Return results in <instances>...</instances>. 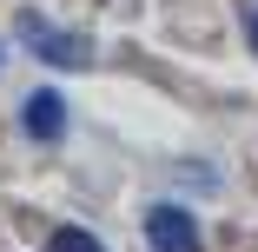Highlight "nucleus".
I'll use <instances>...</instances> for the list:
<instances>
[{"label": "nucleus", "mask_w": 258, "mask_h": 252, "mask_svg": "<svg viewBox=\"0 0 258 252\" xmlns=\"http://www.w3.org/2000/svg\"><path fill=\"white\" fill-rule=\"evenodd\" d=\"M20 40L33 46V54H40L46 67H93V40H86V33H67V27H53L46 14H20Z\"/></svg>", "instance_id": "1"}, {"label": "nucleus", "mask_w": 258, "mask_h": 252, "mask_svg": "<svg viewBox=\"0 0 258 252\" xmlns=\"http://www.w3.org/2000/svg\"><path fill=\"white\" fill-rule=\"evenodd\" d=\"M146 245L152 252H199V219L185 206H152L146 213Z\"/></svg>", "instance_id": "2"}, {"label": "nucleus", "mask_w": 258, "mask_h": 252, "mask_svg": "<svg viewBox=\"0 0 258 252\" xmlns=\"http://www.w3.org/2000/svg\"><path fill=\"white\" fill-rule=\"evenodd\" d=\"M245 33H251V54H258V7H251V20H245Z\"/></svg>", "instance_id": "5"}, {"label": "nucleus", "mask_w": 258, "mask_h": 252, "mask_svg": "<svg viewBox=\"0 0 258 252\" xmlns=\"http://www.w3.org/2000/svg\"><path fill=\"white\" fill-rule=\"evenodd\" d=\"M46 252H99V239H93L86 226H60V232H53V245H46Z\"/></svg>", "instance_id": "4"}, {"label": "nucleus", "mask_w": 258, "mask_h": 252, "mask_svg": "<svg viewBox=\"0 0 258 252\" xmlns=\"http://www.w3.org/2000/svg\"><path fill=\"white\" fill-rule=\"evenodd\" d=\"M20 126H27V139H60V133H67V99H60L53 86L27 93V107H20Z\"/></svg>", "instance_id": "3"}]
</instances>
